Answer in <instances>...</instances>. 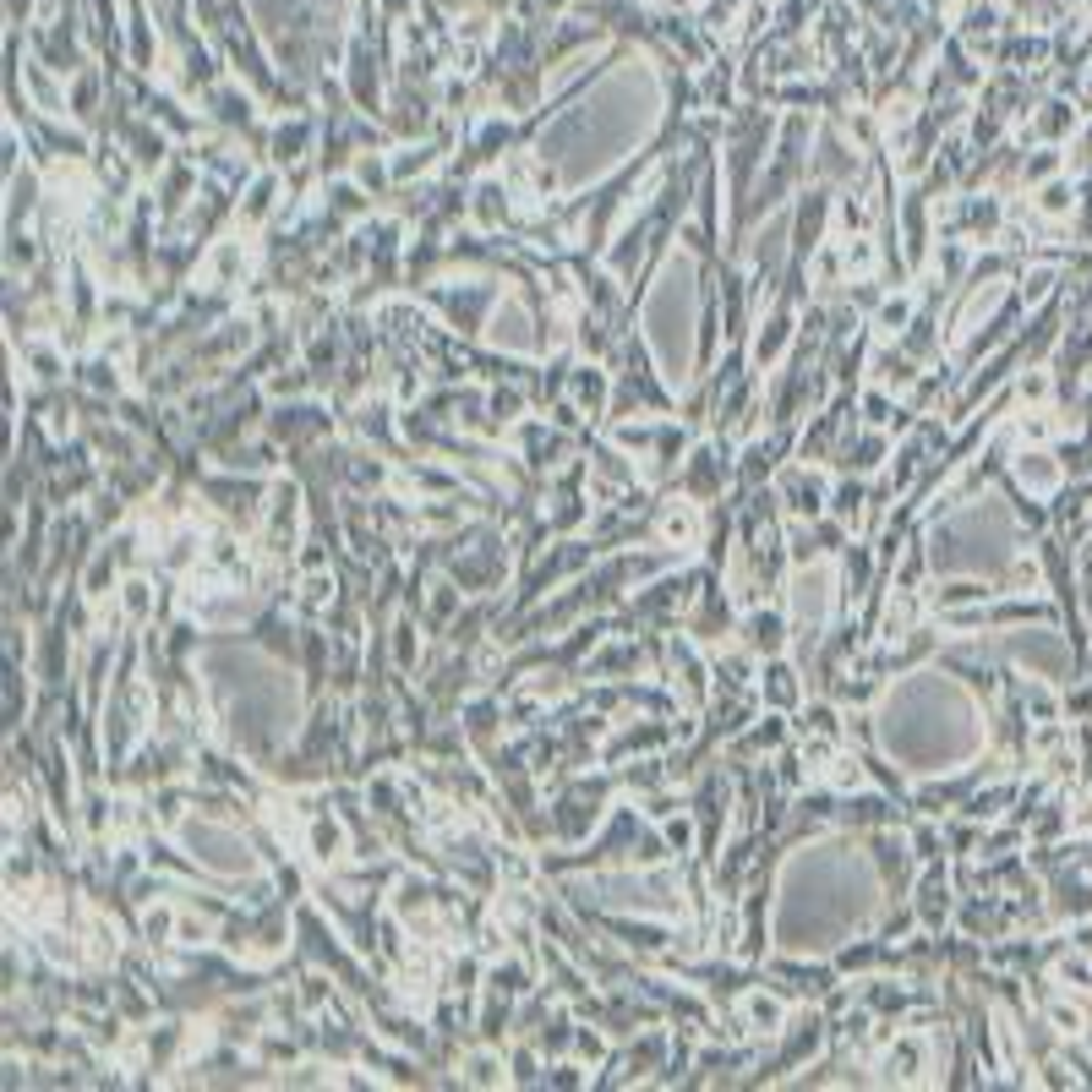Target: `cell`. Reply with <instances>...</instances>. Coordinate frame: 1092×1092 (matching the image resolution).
<instances>
[{"mask_svg": "<svg viewBox=\"0 0 1092 1092\" xmlns=\"http://www.w3.org/2000/svg\"><path fill=\"white\" fill-rule=\"evenodd\" d=\"M415 650H421V639H415V623L399 617V623H393V662H399V667H415Z\"/></svg>", "mask_w": 1092, "mask_h": 1092, "instance_id": "29", "label": "cell"}, {"mask_svg": "<svg viewBox=\"0 0 1092 1092\" xmlns=\"http://www.w3.org/2000/svg\"><path fill=\"white\" fill-rule=\"evenodd\" d=\"M787 344H792V311H787V306H776L770 317L759 323V339H754V367H759V372L776 367Z\"/></svg>", "mask_w": 1092, "mask_h": 1092, "instance_id": "10", "label": "cell"}, {"mask_svg": "<svg viewBox=\"0 0 1092 1092\" xmlns=\"http://www.w3.org/2000/svg\"><path fill=\"white\" fill-rule=\"evenodd\" d=\"M1054 978L1065 983V989H1092V962H1082V956H1065L1060 967H1054Z\"/></svg>", "mask_w": 1092, "mask_h": 1092, "instance_id": "31", "label": "cell"}, {"mask_svg": "<svg viewBox=\"0 0 1092 1092\" xmlns=\"http://www.w3.org/2000/svg\"><path fill=\"white\" fill-rule=\"evenodd\" d=\"M841 459L853 464V470H879V464H886V438L869 431V438H858V443H841Z\"/></svg>", "mask_w": 1092, "mask_h": 1092, "instance_id": "19", "label": "cell"}, {"mask_svg": "<svg viewBox=\"0 0 1092 1092\" xmlns=\"http://www.w3.org/2000/svg\"><path fill=\"white\" fill-rule=\"evenodd\" d=\"M830 601H836V568L830 563H797L787 579V612H792V634L797 639H820Z\"/></svg>", "mask_w": 1092, "mask_h": 1092, "instance_id": "1", "label": "cell"}, {"mask_svg": "<svg viewBox=\"0 0 1092 1092\" xmlns=\"http://www.w3.org/2000/svg\"><path fill=\"white\" fill-rule=\"evenodd\" d=\"M273 197H279V176H257V186L240 202V224H263L273 214Z\"/></svg>", "mask_w": 1092, "mask_h": 1092, "instance_id": "18", "label": "cell"}, {"mask_svg": "<svg viewBox=\"0 0 1092 1092\" xmlns=\"http://www.w3.org/2000/svg\"><path fill=\"white\" fill-rule=\"evenodd\" d=\"M388 164H393V181H410V176H426V170H431V164H438V148H426V143H421V148H399V153H393V159H388Z\"/></svg>", "mask_w": 1092, "mask_h": 1092, "instance_id": "23", "label": "cell"}, {"mask_svg": "<svg viewBox=\"0 0 1092 1092\" xmlns=\"http://www.w3.org/2000/svg\"><path fill=\"white\" fill-rule=\"evenodd\" d=\"M787 634H792V617H782V612H749L743 617V645L754 655H782Z\"/></svg>", "mask_w": 1092, "mask_h": 1092, "instance_id": "8", "label": "cell"}, {"mask_svg": "<svg viewBox=\"0 0 1092 1092\" xmlns=\"http://www.w3.org/2000/svg\"><path fill=\"white\" fill-rule=\"evenodd\" d=\"M115 596H120V612H126V623H148V617H153V585H148V579H126Z\"/></svg>", "mask_w": 1092, "mask_h": 1092, "instance_id": "20", "label": "cell"}, {"mask_svg": "<svg viewBox=\"0 0 1092 1092\" xmlns=\"http://www.w3.org/2000/svg\"><path fill=\"white\" fill-rule=\"evenodd\" d=\"M743 1027L754 1038H782L787 1032V1000L770 989H749L743 994Z\"/></svg>", "mask_w": 1092, "mask_h": 1092, "instance_id": "6", "label": "cell"}, {"mask_svg": "<svg viewBox=\"0 0 1092 1092\" xmlns=\"http://www.w3.org/2000/svg\"><path fill=\"white\" fill-rule=\"evenodd\" d=\"M176 924H181V917L170 912V907L148 912V917H143V934H148V945H164V940H170V929H176Z\"/></svg>", "mask_w": 1092, "mask_h": 1092, "instance_id": "34", "label": "cell"}, {"mask_svg": "<svg viewBox=\"0 0 1092 1092\" xmlns=\"http://www.w3.org/2000/svg\"><path fill=\"white\" fill-rule=\"evenodd\" d=\"M830 792L836 797H846V792H863V765H858V754H830Z\"/></svg>", "mask_w": 1092, "mask_h": 1092, "instance_id": "21", "label": "cell"}, {"mask_svg": "<svg viewBox=\"0 0 1092 1092\" xmlns=\"http://www.w3.org/2000/svg\"><path fill=\"white\" fill-rule=\"evenodd\" d=\"M1049 285H1054V268H1032L1027 279H1021V301H1027V306H1038V301L1049 296Z\"/></svg>", "mask_w": 1092, "mask_h": 1092, "instance_id": "36", "label": "cell"}, {"mask_svg": "<svg viewBox=\"0 0 1092 1092\" xmlns=\"http://www.w3.org/2000/svg\"><path fill=\"white\" fill-rule=\"evenodd\" d=\"M110 585H115V552H99L93 568H88V579H82V591H88L93 601H104V596H115Z\"/></svg>", "mask_w": 1092, "mask_h": 1092, "instance_id": "25", "label": "cell"}, {"mask_svg": "<svg viewBox=\"0 0 1092 1092\" xmlns=\"http://www.w3.org/2000/svg\"><path fill=\"white\" fill-rule=\"evenodd\" d=\"M306 853L317 863H344V853H350V830H344L339 814H311L306 820Z\"/></svg>", "mask_w": 1092, "mask_h": 1092, "instance_id": "7", "label": "cell"}, {"mask_svg": "<svg viewBox=\"0 0 1092 1092\" xmlns=\"http://www.w3.org/2000/svg\"><path fill=\"white\" fill-rule=\"evenodd\" d=\"M841 224H846V230H869V202H863V192H846L841 197Z\"/></svg>", "mask_w": 1092, "mask_h": 1092, "instance_id": "35", "label": "cell"}, {"mask_svg": "<svg viewBox=\"0 0 1092 1092\" xmlns=\"http://www.w3.org/2000/svg\"><path fill=\"white\" fill-rule=\"evenodd\" d=\"M388 176H393V164H383V159H372V153H367V159H361V164H355V181H361V186H367V192H383V181H388Z\"/></svg>", "mask_w": 1092, "mask_h": 1092, "instance_id": "33", "label": "cell"}, {"mask_svg": "<svg viewBox=\"0 0 1092 1092\" xmlns=\"http://www.w3.org/2000/svg\"><path fill=\"white\" fill-rule=\"evenodd\" d=\"M662 535H667L672 547H694V541H700V514H694V502H672L667 519H662Z\"/></svg>", "mask_w": 1092, "mask_h": 1092, "instance_id": "15", "label": "cell"}, {"mask_svg": "<svg viewBox=\"0 0 1092 1092\" xmlns=\"http://www.w3.org/2000/svg\"><path fill=\"white\" fill-rule=\"evenodd\" d=\"M1038 202H1044V214H1070V208H1077V192H1070V181H1049Z\"/></svg>", "mask_w": 1092, "mask_h": 1092, "instance_id": "32", "label": "cell"}, {"mask_svg": "<svg viewBox=\"0 0 1092 1092\" xmlns=\"http://www.w3.org/2000/svg\"><path fill=\"white\" fill-rule=\"evenodd\" d=\"M492 344L497 350H509V355H530L535 350V328H530V311L519 306V301H502L497 311H492Z\"/></svg>", "mask_w": 1092, "mask_h": 1092, "instance_id": "5", "label": "cell"}, {"mask_svg": "<svg viewBox=\"0 0 1092 1092\" xmlns=\"http://www.w3.org/2000/svg\"><path fill=\"white\" fill-rule=\"evenodd\" d=\"M869 421H891V399L886 393H869Z\"/></svg>", "mask_w": 1092, "mask_h": 1092, "instance_id": "42", "label": "cell"}, {"mask_svg": "<svg viewBox=\"0 0 1092 1092\" xmlns=\"http://www.w3.org/2000/svg\"><path fill=\"white\" fill-rule=\"evenodd\" d=\"M1060 476H1065V470H1060V464H1054L1049 454H1027V448L1016 454V481H1021V487H1027L1032 497H1049L1054 487H1060Z\"/></svg>", "mask_w": 1092, "mask_h": 1092, "instance_id": "12", "label": "cell"}, {"mask_svg": "<svg viewBox=\"0 0 1092 1092\" xmlns=\"http://www.w3.org/2000/svg\"><path fill=\"white\" fill-rule=\"evenodd\" d=\"M519 405H525V399H519L514 388H509V393H502V388H497V393L487 399V410H492V421H502V426H509V421H514V415H519Z\"/></svg>", "mask_w": 1092, "mask_h": 1092, "instance_id": "37", "label": "cell"}, {"mask_svg": "<svg viewBox=\"0 0 1092 1092\" xmlns=\"http://www.w3.org/2000/svg\"><path fill=\"white\" fill-rule=\"evenodd\" d=\"M296 530H301V487H296V481H279V487L268 492V552H273V558H285V552H290Z\"/></svg>", "mask_w": 1092, "mask_h": 1092, "instance_id": "3", "label": "cell"}, {"mask_svg": "<svg viewBox=\"0 0 1092 1092\" xmlns=\"http://www.w3.org/2000/svg\"><path fill=\"white\" fill-rule=\"evenodd\" d=\"M181 841L192 846V863H202V869H214V874H252L257 869V858L247 853L240 830H230V825H214V820L181 825Z\"/></svg>", "mask_w": 1092, "mask_h": 1092, "instance_id": "2", "label": "cell"}, {"mask_svg": "<svg viewBox=\"0 0 1092 1092\" xmlns=\"http://www.w3.org/2000/svg\"><path fill=\"white\" fill-rule=\"evenodd\" d=\"M306 137H311L306 126H279V131H273V159H279V164H296L301 148H306Z\"/></svg>", "mask_w": 1092, "mask_h": 1092, "instance_id": "26", "label": "cell"}, {"mask_svg": "<svg viewBox=\"0 0 1092 1092\" xmlns=\"http://www.w3.org/2000/svg\"><path fill=\"white\" fill-rule=\"evenodd\" d=\"M825 1044V1021L820 1016H808V1021H797V1032H787V1049H782V1060H776V1070H792V1065H803L814 1049Z\"/></svg>", "mask_w": 1092, "mask_h": 1092, "instance_id": "13", "label": "cell"}, {"mask_svg": "<svg viewBox=\"0 0 1092 1092\" xmlns=\"http://www.w3.org/2000/svg\"><path fill=\"white\" fill-rule=\"evenodd\" d=\"M765 700L776 705V710H792L797 700H803V683H797V667L792 662H782V655H765Z\"/></svg>", "mask_w": 1092, "mask_h": 1092, "instance_id": "11", "label": "cell"}, {"mask_svg": "<svg viewBox=\"0 0 1092 1092\" xmlns=\"http://www.w3.org/2000/svg\"><path fill=\"white\" fill-rule=\"evenodd\" d=\"M945 912H950V886H945V874H940V869H929L924 891H917V917H924V924L934 929Z\"/></svg>", "mask_w": 1092, "mask_h": 1092, "instance_id": "16", "label": "cell"}, {"mask_svg": "<svg viewBox=\"0 0 1092 1092\" xmlns=\"http://www.w3.org/2000/svg\"><path fill=\"white\" fill-rule=\"evenodd\" d=\"M176 934H181V945H202L214 929H208V924H197V917H181V924H176Z\"/></svg>", "mask_w": 1092, "mask_h": 1092, "instance_id": "39", "label": "cell"}, {"mask_svg": "<svg viewBox=\"0 0 1092 1092\" xmlns=\"http://www.w3.org/2000/svg\"><path fill=\"white\" fill-rule=\"evenodd\" d=\"M574 399L585 410H606V372L601 367H579L574 372Z\"/></svg>", "mask_w": 1092, "mask_h": 1092, "instance_id": "22", "label": "cell"}, {"mask_svg": "<svg viewBox=\"0 0 1092 1092\" xmlns=\"http://www.w3.org/2000/svg\"><path fill=\"white\" fill-rule=\"evenodd\" d=\"M247 279V247H240V235H224L214 240V252H208V285L230 290Z\"/></svg>", "mask_w": 1092, "mask_h": 1092, "instance_id": "9", "label": "cell"}, {"mask_svg": "<svg viewBox=\"0 0 1092 1092\" xmlns=\"http://www.w3.org/2000/svg\"><path fill=\"white\" fill-rule=\"evenodd\" d=\"M514 1082H535V1054H525V1049L514 1054Z\"/></svg>", "mask_w": 1092, "mask_h": 1092, "instance_id": "41", "label": "cell"}, {"mask_svg": "<svg viewBox=\"0 0 1092 1092\" xmlns=\"http://www.w3.org/2000/svg\"><path fill=\"white\" fill-rule=\"evenodd\" d=\"M776 497L787 502V514H792V519H820V514H825V502H830L825 481L814 476V470H782V481H776Z\"/></svg>", "mask_w": 1092, "mask_h": 1092, "instance_id": "4", "label": "cell"}, {"mask_svg": "<svg viewBox=\"0 0 1092 1092\" xmlns=\"http://www.w3.org/2000/svg\"><path fill=\"white\" fill-rule=\"evenodd\" d=\"M1049 1021H1054V1032H1065V1038L1087 1032V1016L1077 1011V1005H1065V1000H1054V1005H1049Z\"/></svg>", "mask_w": 1092, "mask_h": 1092, "instance_id": "30", "label": "cell"}, {"mask_svg": "<svg viewBox=\"0 0 1092 1092\" xmlns=\"http://www.w3.org/2000/svg\"><path fill=\"white\" fill-rule=\"evenodd\" d=\"M547 1082H552V1087H574V1082H579V1070H574V1065H558Z\"/></svg>", "mask_w": 1092, "mask_h": 1092, "instance_id": "43", "label": "cell"}, {"mask_svg": "<svg viewBox=\"0 0 1092 1092\" xmlns=\"http://www.w3.org/2000/svg\"><path fill=\"white\" fill-rule=\"evenodd\" d=\"M1044 393H1049V377H1044V372L1021 377V399H1044Z\"/></svg>", "mask_w": 1092, "mask_h": 1092, "instance_id": "40", "label": "cell"}, {"mask_svg": "<svg viewBox=\"0 0 1092 1092\" xmlns=\"http://www.w3.org/2000/svg\"><path fill=\"white\" fill-rule=\"evenodd\" d=\"M662 836H667L672 853H688V841H694V820H688V814H678V820H672V825L662 830Z\"/></svg>", "mask_w": 1092, "mask_h": 1092, "instance_id": "38", "label": "cell"}, {"mask_svg": "<svg viewBox=\"0 0 1092 1092\" xmlns=\"http://www.w3.org/2000/svg\"><path fill=\"white\" fill-rule=\"evenodd\" d=\"M487 983H492V994H509V1000H514V994L530 989V973H525L519 962H497L492 973H487Z\"/></svg>", "mask_w": 1092, "mask_h": 1092, "instance_id": "24", "label": "cell"}, {"mask_svg": "<svg viewBox=\"0 0 1092 1092\" xmlns=\"http://www.w3.org/2000/svg\"><path fill=\"white\" fill-rule=\"evenodd\" d=\"M907 328H912V296H891L886 306L874 311V334H886V339H907Z\"/></svg>", "mask_w": 1092, "mask_h": 1092, "instance_id": "17", "label": "cell"}, {"mask_svg": "<svg viewBox=\"0 0 1092 1092\" xmlns=\"http://www.w3.org/2000/svg\"><path fill=\"white\" fill-rule=\"evenodd\" d=\"M830 509H836V519H846V525H858V519H863V487H858V481H846V487H836V497H830Z\"/></svg>", "mask_w": 1092, "mask_h": 1092, "instance_id": "28", "label": "cell"}, {"mask_svg": "<svg viewBox=\"0 0 1092 1092\" xmlns=\"http://www.w3.org/2000/svg\"><path fill=\"white\" fill-rule=\"evenodd\" d=\"M502 214H509V186H502V181H481L476 186V224H481V230H497Z\"/></svg>", "mask_w": 1092, "mask_h": 1092, "instance_id": "14", "label": "cell"}, {"mask_svg": "<svg viewBox=\"0 0 1092 1092\" xmlns=\"http://www.w3.org/2000/svg\"><path fill=\"white\" fill-rule=\"evenodd\" d=\"M464 1082L497 1087L502 1082V1060H497V1054H470V1060H464Z\"/></svg>", "mask_w": 1092, "mask_h": 1092, "instance_id": "27", "label": "cell"}]
</instances>
